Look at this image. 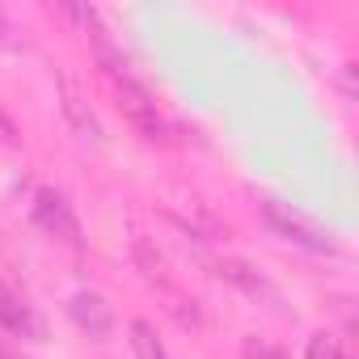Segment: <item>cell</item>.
I'll list each match as a JSON object with an SVG mask.
<instances>
[{"mask_svg": "<svg viewBox=\"0 0 359 359\" xmlns=\"http://www.w3.org/2000/svg\"><path fill=\"white\" fill-rule=\"evenodd\" d=\"M156 203H161V212H165L177 229L191 233V237H199V241H216V237H224V220L216 216V208H212L199 191H191V187H182V182L161 187Z\"/></svg>", "mask_w": 359, "mask_h": 359, "instance_id": "cell-1", "label": "cell"}, {"mask_svg": "<svg viewBox=\"0 0 359 359\" xmlns=\"http://www.w3.org/2000/svg\"><path fill=\"white\" fill-rule=\"evenodd\" d=\"M262 220H266V224H271L283 241H292V245H300V250H313V254H334L330 233H325L313 216H304L296 203L266 199V203H262Z\"/></svg>", "mask_w": 359, "mask_h": 359, "instance_id": "cell-2", "label": "cell"}, {"mask_svg": "<svg viewBox=\"0 0 359 359\" xmlns=\"http://www.w3.org/2000/svg\"><path fill=\"white\" fill-rule=\"evenodd\" d=\"M114 85V97H118V110H123V118L144 135V140H169V127H165V118H161V110H156V102H152V93L140 85V76H123V81H110Z\"/></svg>", "mask_w": 359, "mask_h": 359, "instance_id": "cell-3", "label": "cell"}, {"mask_svg": "<svg viewBox=\"0 0 359 359\" xmlns=\"http://www.w3.org/2000/svg\"><path fill=\"white\" fill-rule=\"evenodd\" d=\"M216 275L224 279V283H233V287H241L254 304H262V309H271V313H287L283 309V296H279V287L262 275V271H254L250 262H241V258H220L216 262Z\"/></svg>", "mask_w": 359, "mask_h": 359, "instance_id": "cell-4", "label": "cell"}, {"mask_svg": "<svg viewBox=\"0 0 359 359\" xmlns=\"http://www.w3.org/2000/svg\"><path fill=\"white\" fill-rule=\"evenodd\" d=\"M34 220H39L43 233L60 237L64 245H72V250L85 245V237H81V220L72 216V208L64 203V195H55V191H39V195H34Z\"/></svg>", "mask_w": 359, "mask_h": 359, "instance_id": "cell-5", "label": "cell"}, {"mask_svg": "<svg viewBox=\"0 0 359 359\" xmlns=\"http://www.w3.org/2000/svg\"><path fill=\"white\" fill-rule=\"evenodd\" d=\"M68 317H72L76 330L89 334L93 342H106V338L114 334V313H110V304H106L97 292H76V296L68 300Z\"/></svg>", "mask_w": 359, "mask_h": 359, "instance_id": "cell-6", "label": "cell"}, {"mask_svg": "<svg viewBox=\"0 0 359 359\" xmlns=\"http://www.w3.org/2000/svg\"><path fill=\"white\" fill-rule=\"evenodd\" d=\"M60 97H64L60 106H64V118H68L72 135H76L81 144H93V148H97V144H102L106 135H102V123H97L93 106H89V102L81 97V89H76L72 81H64V85H60Z\"/></svg>", "mask_w": 359, "mask_h": 359, "instance_id": "cell-7", "label": "cell"}, {"mask_svg": "<svg viewBox=\"0 0 359 359\" xmlns=\"http://www.w3.org/2000/svg\"><path fill=\"white\" fill-rule=\"evenodd\" d=\"M0 325L13 330V334H22V338H30V342H43V338H47L43 317H39L13 287H5V283H0Z\"/></svg>", "mask_w": 359, "mask_h": 359, "instance_id": "cell-8", "label": "cell"}, {"mask_svg": "<svg viewBox=\"0 0 359 359\" xmlns=\"http://www.w3.org/2000/svg\"><path fill=\"white\" fill-rule=\"evenodd\" d=\"M161 296H165V313H169V317H173L177 325L195 330V325L203 321V317H199V304H195V300H191L187 292H173V287L165 283V287H161Z\"/></svg>", "mask_w": 359, "mask_h": 359, "instance_id": "cell-9", "label": "cell"}, {"mask_svg": "<svg viewBox=\"0 0 359 359\" xmlns=\"http://www.w3.org/2000/svg\"><path fill=\"white\" fill-rule=\"evenodd\" d=\"M131 351H135V359H169L148 321H131Z\"/></svg>", "mask_w": 359, "mask_h": 359, "instance_id": "cell-10", "label": "cell"}, {"mask_svg": "<svg viewBox=\"0 0 359 359\" xmlns=\"http://www.w3.org/2000/svg\"><path fill=\"white\" fill-rule=\"evenodd\" d=\"M304 359H342V346H338V338L334 334H313L309 338V346H304Z\"/></svg>", "mask_w": 359, "mask_h": 359, "instance_id": "cell-11", "label": "cell"}, {"mask_svg": "<svg viewBox=\"0 0 359 359\" xmlns=\"http://www.w3.org/2000/svg\"><path fill=\"white\" fill-rule=\"evenodd\" d=\"M245 359H287V355L266 346V342H245Z\"/></svg>", "mask_w": 359, "mask_h": 359, "instance_id": "cell-12", "label": "cell"}, {"mask_svg": "<svg viewBox=\"0 0 359 359\" xmlns=\"http://www.w3.org/2000/svg\"><path fill=\"white\" fill-rule=\"evenodd\" d=\"M0 140H5V144H9V140H13V127H9V123H5V118H0Z\"/></svg>", "mask_w": 359, "mask_h": 359, "instance_id": "cell-13", "label": "cell"}, {"mask_svg": "<svg viewBox=\"0 0 359 359\" xmlns=\"http://www.w3.org/2000/svg\"><path fill=\"white\" fill-rule=\"evenodd\" d=\"M0 359H9V351H5V342H0Z\"/></svg>", "mask_w": 359, "mask_h": 359, "instance_id": "cell-14", "label": "cell"}, {"mask_svg": "<svg viewBox=\"0 0 359 359\" xmlns=\"http://www.w3.org/2000/svg\"><path fill=\"white\" fill-rule=\"evenodd\" d=\"M342 359H351V355H342Z\"/></svg>", "mask_w": 359, "mask_h": 359, "instance_id": "cell-15", "label": "cell"}]
</instances>
